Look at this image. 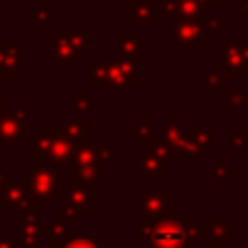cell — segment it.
I'll use <instances>...</instances> for the list:
<instances>
[{
  "label": "cell",
  "mask_w": 248,
  "mask_h": 248,
  "mask_svg": "<svg viewBox=\"0 0 248 248\" xmlns=\"http://www.w3.org/2000/svg\"><path fill=\"white\" fill-rule=\"evenodd\" d=\"M55 140H57V135L52 131L39 128V133L35 135L33 144H31V148H29V157H33V159H46L48 153H50V148H52V144H55Z\"/></svg>",
  "instance_id": "8"
},
{
  "label": "cell",
  "mask_w": 248,
  "mask_h": 248,
  "mask_svg": "<svg viewBox=\"0 0 248 248\" xmlns=\"http://www.w3.org/2000/svg\"><path fill=\"white\" fill-rule=\"evenodd\" d=\"M70 179H72L74 185H77L78 181H81L83 185H85V183L92 185L96 181V170L92 166H74L72 172H70Z\"/></svg>",
  "instance_id": "14"
},
{
  "label": "cell",
  "mask_w": 248,
  "mask_h": 248,
  "mask_svg": "<svg viewBox=\"0 0 248 248\" xmlns=\"http://www.w3.org/2000/svg\"><path fill=\"white\" fill-rule=\"evenodd\" d=\"M24 181H20V183H16V185H9L7 189H4V194H2V202L4 205H9V202H17V201H22V196H24Z\"/></svg>",
  "instance_id": "18"
},
{
  "label": "cell",
  "mask_w": 248,
  "mask_h": 248,
  "mask_svg": "<svg viewBox=\"0 0 248 248\" xmlns=\"http://www.w3.org/2000/svg\"><path fill=\"white\" fill-rule=\"evenodd\" d=\"M7 113H9V103L4 98H0V120L7 118Z\"/></svg>",
  "instance_id": "24"
},
{
  "label": "cell",
  "mask_w": 248,
  "mask_h": 248,
  "mask_svg": "<svg viewBox=\"0 0 248 248\" xmlns=\"http://www.w3.org/2000/svg\"><path fill=\"white\" fill-rule=\"evenodd\" d=\"M90 85L92 87H100V85H109V68L107 63L92 59L90 61Z\"/></svg>",
  "instance_id": "12"
},
{
  "label": "cell",
  "mask_w": 248,
  "mask_h": 248,
  "mask_svg": "<svg viewBox=\"0 0 248 248\" xmlns=\"http://www.w3.org/2000/svg\"><path fill=\"white\" fill-rule=\"evenodd\" d=\"M128 9L133 11V17L137 20V24L141 29H146L150 17L155 13H159V2H155V0H128Z\"/></svg>",
  "instance_id": "7"
},
{
  "label": "cell",
  "mask_w": 248,
  "mask_h": 248,
  "mask_svg": "<svg viewBox=\"0 0 248 248\" xmlns=\"http://www.w3.org/2000/svg\"><path fill=\"white\" fill-rule=\"evenodd\" d=\"M185 244V231L176 222L157 224L150 233V246L153 248H181Z\"/></svg>",
  "instance_id": "1"
},
{
  "label": "cell",
  "mask_w": 248,
  "mask_h": 248,
  "mask_svg": "<svg viewBox=\"0 0 248 248\" xmlns=\"http://www.w3.org/2000/svg\"><path fill=\"white\" fill-rule=\"evenodd\" d=\"M72 107L77 109V111H81L83 116H85V113L90 111V109L98 107V100H96V98H92V96H87V90H81V92H78V96H77V98H74Z\"/></svg>",
  "instance_id": "16"
},
{
  "label": "cell",
  "mask_w": 248,
  "mask_h": 248,
  "mask_svg": "<svg viewBox=\"0 0 248 248\" xmlns=\"http://www.w3.org/2000/svg\"><path fill=\"white\" fill-rule=\"evenodd\" d=\"M120 68L124 74V85L135 87L137 85V61L135 59H122L120 57Z\"/></svg>",
  "instance_id": "15"
},
{
  "label": "cell",
  "mask_w": 248,
  "mask_h": 248,
  "mask_svg": "<svg viewBox=\"0 0 248 248\" xmlns=\"http://www.w3.org/2000/svg\"><path fill=\"white\" fill-rule=\"evenodd\" d=\"M150 133H153V131H150V126L146 122H140L137 126L128 128V135H131V137H146V135H150Z\"/></svg>",
  "instance_id": "21"
},
{
  "label": "cell",
  "mask_w": 248,
  "mask_h": 248,
  "mask_svg": "<svg viewBox=\"0 0 248 248\" xmlns=\"http://www.w3.org/2000/svg\"><path fill=\"white\" fill-rule=\"evenodd\" d=\"M109 68V85L111 87H126L124 85V74L120 68V61H107Z\"/></svg>",
  "instance_id": "17"
},
{
  "label": "cell",
  "mask_w": 248,
  "mask_h": 248,
  "mask_svg": "<svg viewBox=\"0 0 248 248\" xmlns=\"http://www.w3.org/2000/svg\"><path fill=\"white\" fill-rule=\"evenodd\" d=\"M72 153H74L72 140H70V137H65V135H57L55 144H52L50 153H48V157L44 159V161H50V163H55L57 168H61L70 157H72Z\"/></svg>",
  "instance_id": "6"
},
{
  "label": "cell",
  "mask_w": 248,
  "mask_h": 248,
  "mask_svg": "<svg viewBox=\"0 0 248 248\" xmlns=\"http://www.w3.org/2000/svg\"><path fill=\"white\" fill-rule=\"evenodd\" d=\"M100 157V150H98V144L96 140H87L74 150V159L78 161V166H92L96 163Z\"/></svg>",
  "instance_id": "9"
},
{
  "label": "cell",
  "mask_w": 248,
  "mask_h": 248,
  "mask_svg": "<svg viewBox=\"0 0 248 248\" xmlns=\"http://www.w3.org/2000/svg\"><path fill=\"white\" fill-rule=\"evenodd\" d=\"M163 196H166V192H163V189H159V192L150 194V196L144 201V207H146V209H153V211H161V207H163V205H161Z\"/></svg>",
  "instance_id": "19"
},
{
  "label": "cell",
  "mask_w": 248,
  "mask_h": 248,
  "mask_svg": "<svg viewBox=\"0 0 248 248\" xmlns=\"http://www.w3.org/2000/svg\"><path fill=\"white\" fill-rule=\"evenodd\" d=\"M65 248H98L92 240H83V237H77V240H72Z\"/></svg>",
  "instance_id": "22"
},
{
  "label": "cell",
  "mask_w": 248,
  "mask_h": 248,
  "mask_svg": "<svg viewBox=\"0 0 248 248\" xmlns=\"http://www.w3.org/2000/svg\"><path fill=\"white\" fill-rule=\"evenodd\" d=\"M17 42L11 39H2L0 42V77L4 78H16L22 68H26V59L17 55Z\"/></svg>",
  "instance_id": "3"
},
{
  "label": "cell",
  "mask_w": 248,
  "mask_h": 248,
  "mask_svg": "<svg viewBox=\"0 0 248 248\" xmlns=\"http://www.w3.org/2000/svg\"><path fill=\"white\" fill-rule=\"evenodd\" d=\"M50 37H52V57L59 61L61 68H68L70 61L78 55V50L72 46V42H70L65 35L59 33V31L50 29Z\"/></svg>",
  "instance_id": "5"
},
{
  "label": "cell",
  "mask_w": 248,
  "mask_h": 248,
  "mask_svg": "<svg viewBox=\"0 0 248 248\" xmlns=\"http://www.w3.org/2000/svg\"><path fill=\"white\" fill-rule=\"evenodd\" d=\"M33 17H35V22H37L42 29H48L50 20H57V17H59V11L50 7V2H48V0H42V2L35 7Z\"/></svg>",
  "instance_id": "11"
},
{
  "label": "cell",
  "mask_w": 248,
  "mask_h": 248,
  "mask_svg": "<svg viewBox=\"0 0 248 248\" xmlns=\"http://www.w3.org/2000/svg\"><path fill=\"white\" fill-rule=\"evenodd\" d=\"M31 192H33L35 198H39V201H48V196H50V192L57 187V174L55 170H46V168H37V170H33V174H31Z\"/></svg>",
  "instance_id": "4"
},
{
  "label": "cell",
  "mask_w": 248,
  "mask_h": 248,
  "mask_svg": "<svg viewBox=\"0 0 248 248\" xmlns=\"http://www.w3.org/2000/svg\"><path fill=\"white\" fill-rule=\"evenodd\" d=\"M113 157H118V150H116V148H105V150H100L98 161H100V163H107V161H111Z\"/></svg>",
  "instance_id": "23"
},
{
  "label": "cell",
  "mask_w": 248,
  "mask_h": 248,
  "mask_svg": "<svg viewBox=\"0 0 248 248\" xmlns=\"http://www.w3.org/2000/svg\"><path fill=\"white\" fill-rule=\"evenodd\" d=\"M7 174H9V172H7V168H0V183H2V181L7 179Z\"/></svg>",
  "instance_id": "25"
},
{
  "label": "cell",
  "mask_w": 248,
  "mask_h": 248,
  "mask_svg": "<svg viewBox=\"0 0 248 248\" xmlns=\"http://www.w3.org/2000/svg\"><path fill=\"white\" fill-rule=\"evenodd\" d=\"M170 29H172V35H174L183 46H192L194 39L198 37V35L194 33V26L189 24V22H170Z\"/></svg>",
  "instance_id": "10"
},
{
  "label": "cell",
  "mask_w": 248,
  "mask_h": 248,
  "mask_svg": "<svg viewBox=\"0 0 248 248\" xmlns=\"http://www.w3.org/2000/svg\"><path fill=\"white\" fill-rule=\"evenodd\" d=\"M22 116H26L24 109L9 113L7 118L0 120V144L16 148L17 141L22 137H26V122H24L26 118H22Z\"/></svg>",
  "instance_id": "2"
},
{
  "label": "cell",
  "mask_w": 248,
  "mask_h": 248,
  "mask_svg": "<svg viewBox=\"0 0 248 248\" xmlns=\"http://www.w3.org/2000/svg\"><path fill=\"white\" fill-rule=\"evenodd\" d=\"M59 128H61V135H68L70 140H77V137H83V133L87 131V120L85 118H77V120H61Z\"/></svg>",
  "instance_id": "13"
},
{
  "label": "cell",
  "mask_w": 248,
  "mask_h": 248,
  "mask_svg": "<svg viewBox=\"0 0 248 248\" xmlns=\"http://www.w3.org/2000/svg\"><path fill=\"white\" fill-rule=\"evenodd\" d=\"M65 37H68L70 42H72V46L77 48V50H81V48H85V46H87V35L83 33V31H77V29H74V31H70V33L65 35Z\"/></svg>",
  "instance_id": "20"
}]
</instances>
